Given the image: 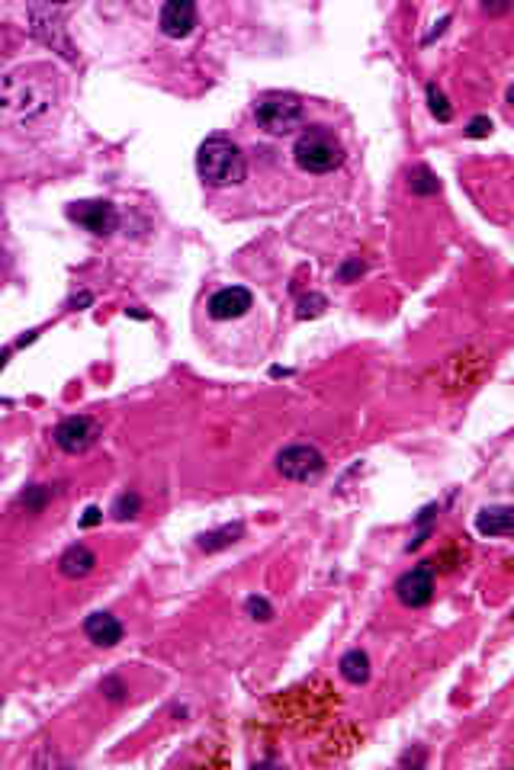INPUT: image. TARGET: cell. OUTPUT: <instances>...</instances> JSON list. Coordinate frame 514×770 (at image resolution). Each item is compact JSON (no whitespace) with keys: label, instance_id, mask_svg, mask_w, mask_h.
<instances>
[{"label":"cell","instance_id":"cell-1","mask_svg":"<svg viewBox=\"0 0 514 770\" xmlns=\"http://www.w3.org/2000/svg\"><path fill=\"white\" fill-rule=\"evenodd\" d=\"M196 171L209 183V187H235V183L245 180L248 164L241 148L225 135H213L206 138L196 151Z\"/></svg>","mask_w":514,"mask_h":770},{"label":"cell","instance_id":"cell-2","mask_svg":"<svg viewBox=\"0 0 514 770\" xmlns=\"http://www.w3.org/2000/svg\"><path fill=\"white\" fill-rule=\"evenodd\" d=\"M293 158L306 174H331L344 164V145L328 126H312L296 138Z\"/></svg>","mask_w":514,"mask_h":770},{"label":"cell","instance_id":"cell-3","mask_svg":"<svg viewBox=\"0 0 514 770\" xmlns=\"http://www.w3.org/2000/svg\"><path fill=\"white\" fill-rule=\"evenodd\" d=\"M49 90L33 74H7L0 81V113L10 116H39L49 110Z\"/></svg>","mask_w":514,"mask_h":770},{"label":"cell","instance_id":"cell-4","mask_svg":"<svg viewBox=\"0 0 514 770\" xmlns=\"http://www.w3.org/2000/svg\"><path fill=\"white\" fill-rule=\"evenodd\" d=\"M254 119H257V126L267 129L270 135H290L306 122V103H302L296 94L270 90V94L257 97Z\"/></svg>","mask_w":514,"mask_h":770},{"label":"cell","instance_id":"cell-5","mask_svg":"<svg viewBox=\"0 0 514 770\" xmlns=\"http://www.w3.org/2000/svg\"><path fill=\"white\" fill-rule=\"evenodd\" d=\"M277 469L283 479L290 482H315L325 472V456L309 443H293L286 446V450H280Z\"/></svg>","mask_w":514,"mask_h":770},{"label":"cell","instance_id":"cell-6","mask_svg":"<svg viewBox=\"0 0 514 770\" xmlns=\"http://www.w3.org/2000/svg\"><path fill=\"white\" fill-rule=\"evenodd\" d=\"M68 219L78 222L81 228L94 231V235L107 238L119 225V212L107 199H84V203H71L68 206Z\"/></svg>","mask_w":514,"mask_h":770},{"label":"cell","instance_id":"cell-7","mask_svg":"<svg viewBox=\"0 0 514 770\" xmlns=\"http://www.w3.org/2000/svg\"><path fill=\"white\" fill-rule=\"evenodd\" d=\"M55 443L62 446L65 453L78 456V453H87L90 446L97 443L100 437V424L94 418H84V414H74V418H65L62 424L55 427Z\"/></svg>","mask_w":514,"mask_h":770},{"label":"cell","instance_id":"cell-8","mask_svg":"<svg viewBox=\"0 0 514 770\" xmlns=\"http://www.w3.org/2000/svg\"><path fill=\"white\" fill-rule=\"evenodd\" d=\"M55 17H62V7H33L29 10V20H33V33L52 45V49L62 52L68 61H74V49H71V39L65 36L62 23H55Z\"/></svg>","mask_w":514,"mask_h":770},{"label":"cell","instance_id":"cell-9","mask_svg":"<svg viewBox=\"0 0 514 770\" xmlns=\"http://www.w3.org/2000/svg\"><path fill=\"white\" fill-rule=\"evenodd\" d=\"M396 597L399 604L405 607H428L434 600V575L431 568H412V572H405L399 581H396Z\"/></svg>","mask_w":514,"mask_h":770},{"label":"cell","instance_id":"cell-10","mask_svg":"<svg viewBox=\"0 0 514 770\" xmlns=\"http://www.w3.org/2000/svg\"><path fill=\"white\" fill-rule=\"evenodd\" d=\"M251 305H254V296L245 286H225V289L213 292L206 312H209V318H216V321H232V318L248 315Z\"/></svg>","mask_w":514,"mask_h":770},{"label":"cell","instance_id":"cell-11","mask_svg":"<svg viewBox=\"0 0 514 770\" xmlns=\"http://www.w3.org/2000/svg\"><path fill=\"white\" fill-rule=\"evenodd\" d=\"M196 20H200L196 4H190V0H171V4L161 7L158 26L168 39H187L196 29Z\"/></svg>","mask_w":514,"mask_h":770},{"label":"cell","instance_id":"cell-12","mask_svg":"<svg viewBox=\"0 0 514 770\" xmlns=\"http://www.w3.org/2000/svg\"><path fill=\"white\" fill-rule=\"evenodd\" d=\"M84 633L100 649H113V645L123 642V623L113 613H90L84 620Z\"/></svg>","mask_w":514,"mask_h":770},{"label":"cell","instance_id":"cell-13","mask_svg":"<svg viewBox=\"0 0 514 770\" xmlns=\"http://www.w3.org/2000/svg\"><path fill=\"white\" fill-rule=\"evenodd\" d=\"M97 565V556L90 552L87 546L74 543L62 552V559H58V572H62L65 578H87L90 572H94Z\"/></svg>","mask_w":514,"mask_h":770},{"label":"cell","instance_id":"cell-14","mask_svg":"<svg viewBox=\"0 0 514 770\" xmlns=\"http://www.w3.org/2000/svg\"><path fill=\"white\" fill-rule=\"evenodd\" d=\"M476 527L479 533L486 536H511V507L508 504H498V507H486V511H479L476 517Z\"/></svg>","mask_w":514,"mask_h":770},{"label":"cell","instance_id":"cell-15","mask_svg":"<svg viewBox=\"0 0 514 770\" xmlns=\"http://www.w3.org/2000/svg\"><path fill=\"white\" fill-rule=\"evenodd\" d=\"M338 671H341V677L347 684H367L370 681V658H367V652H360V649H351V652H344L341 655V661H338Z\"/></svg>","mask_w":514,"mask_h":770},{"label":"cell","instance_id":"cell-16","mask_svg":"<svg viewBox=\"0 0 514 770\" xmlns=\"http://www.w3.org/2000/svg\"><path fill=\"white\" fill-rule=\"evenodd\" d=\"M241 533H245V527H241V523H229V527H222V530L203 533V536H200V549H206V552H219V549H225V546L238 543Z\"/></svg>","mask_w":514,"mask_h":770},{"label":"cell","instance_id":"cell-17","mask_svg":"<svg viewBox=\"0 0 514 770\" xmlns=\"http://www.w3.org/2000/svg\"><path fill=\"white\" fill-rule=\"evenodd\" d=\"M408 187H412V193H418V196H431L441 190V183H437V177L428 171V167H418L412 180H408Z\"/></svg>","mask_w":514,"mask_h":770},{"label":"cell","instance_id":"cell-18","mask_svg":"<svg viewBox=\"0 0 514 770\" xmlns=\"http://www.w3.org/2000/svg\"><path fill=\"white\" fill-rule=\"evenodd\" d=\"M325 308H328V299L319 296V292H312V296L299 299V318H319Z\"/></svg>","mask_w":514,"mask_h":770},{"label":"cell","instance_id":"cell-19","mask_svg":"<svg viewBox=\"0 0 514 770\" xmlns=\"http://www.w3.org/2000/svg\"><path fill=\"white\" fill-rule=\"evenodd\" d=\"M428 106H431V113L441 122H450L453 110L447 106V97L441 94V90H437V84H428Z\"/></svg>","mask_w":514,"mask_h":770},{"label":"cell","instance_id":"cell-20","mask_svg":"<svg viewBox=\"0 0 514 770\" xmlns=\"http://www.w3.org/2000/svg\"><path fill=\"white\" fill-rule=\"evenodd\" d=\"M139 495H119L116 498V504H113V517L116 520H129V517H135L139 514Z\"/></svg>","mask_w":514,"mask_h":770},{"label":"cell","instance_id":"cell-21","mask_svg":"<svg viewBox=\"0 0 514 770\" xmlns=\"http://www.w3.org/2000/svg\"><path fill=\"white\" fill-rule=\"evenodd\" d=\"M45 501H49V488H45V485H33V488H26L23 495H20V504H26L29 511H42Z\"/></svg>","mask_w":514,"mask_h":770},{"label":"cell","instance_id":"cell-22","mask_svg":"<svg viewBox=\"0 0 514 770\" xmlns=\"http://www.w3.org/2000/svg\"><path fill=\"white\" fill-rule=\"evenodd\" d=\"M245 610H248L251 620H261V623H267L270 616H274V607H270L264 597H248V600H245Z\"/></svg>","mask_w":514,"mask_h":770},{"label":"cell","instance_id":"cell-23","mask_svg":"<svg viewBox=\"0 0 514 770\" xmlns=\"http://www.w3.org/2000/svg\"><path fill=\"white\" fill-rule=\"evenodd\" d=\"M364 270H367V267H364V260H360V257H351V260H347V264L338 270V280H341V283H354L357 276L364 273Z\"/></svg>","mask_w":514,"mask_h":770},{"label":"cell","instance_id":"cell-24","mask_svg":"<svg viewBox=\"0 0 514 770\" xmlns=\"http://www.w3.org/2000/svg\"><path fill=\"white\" fill-rule=\"evenodd\" d=\"M100 690L107 693L110 700H123V697H126V687H123V681H119V677H107V681L100 684Z\"/></svg>","mask_w":514,"mask_h":770},{"label":"cell","instance_id":"cell-25","mask_svg":"<svg viewBox=\"0 0 514 770\" xmlns=\"http://www.w3.org/2000/svg\"><path fill=\"white\" fill-rule=\"evenodd\" d=\"M489 132H492V119H486V116H476L470 122V129H466V135H470V138H486Z\"/></svg>","mask_w":514,"mask_h":770},{"label":"cell","instance_id":"cell-26","mask_svg":"<svg viewBox=\"0 0 514 770\" xmlns=\"http://www.w3.org/2000/svg\"><path fill=\"white\" fill-rule=\"evenodd\" d=\"M100 507H87V511H84V517H81V527H97V523H100Z\"/></svg>","mask_w":514,"mask_h":770}]
</instances>
